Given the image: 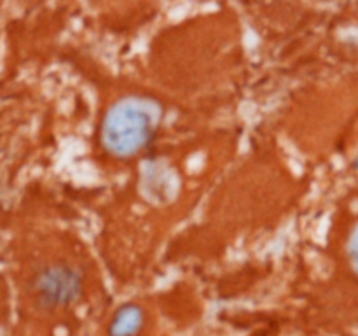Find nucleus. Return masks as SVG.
Returning <instances> with one entry per match:
<instances>
[{
  "mask_svg": "<svg viewBox=\"0 0 358 336\" xmlns=\"http://www.w3.org/2000/svg\"><path fill=\"white\" fill-rule=\"evenodd\" d=\"M355 270H357V273H358V261H357V266H355Z\"/></svg>",
  "mask_w": 358,
  "mask_h": 336,
  "instance_id": "nucleus-5",
  "label": "nucleus"
},
{
  "mask_svg": "<svg viewBox=\"0 0 358 336\" xmlns=\"http://www.w3.org/2000/svg\"><path fill=\"white\" fill-rule=\"evenodd\" d=\"M357 163H358V161H357Z\"/></svg>",
  "mask_w": 358,
  "mask_h": 336,
  "instance_id": "nucleus-6",
  "label": "nucleus"
},
{
  "mask_svg": "<svg viewBox=\"0 0 358 336\" xmlns=\"http://www.w3.org/2000/svg\"><path fill=\"white\" fill-rule=\"evenodd\" d=\"M159 119V111L154 104L142 98L121 102L108 112L103 126V142L108 149L121 156L133 153L149 144Z\"/></svg>",
  "mask_w": 358,
  "mask_h": 336,
  "instance_id": "nucleus-1",
  "label": "nucleus"
},
{
  "mask_svg": "<svg viewBox=\"0 0 358 336\" xmlns=\"http://www.w3.org/2000/svg\"><path fill=\"white\" fill-rule=\"evenodd\" d=\"M350 251H352V254L358 259V224L352 234V240H350Z\"/></svg>",
  "mask_w": 358,
  "mask_h": 336,
  "instance_id": "nucleus-4",
  "label": "nucleus"
},
{
  "mask_svg": "<svg viewBox=\"0 0 358 336\" xmlns=\"http://www.w3.org/2000/svg\"><path fill=\"white\" fill-rule=\"evenodd\" d=\"M35 294L44 307H65L76 301L80 290V280L66 266H49L35 279Z\"/></svg>",
  "mask_w": 358,
  "mask_h": 336,
  "instance_id": "nucleus-2",
  "label": "nucleus"
},
{
  "mask_svg": "<svg viewBox=\"0 0 358 336\" xmlns=\"http://www.w3.org/2000/svg\"><path fill=\"white\" fill-rule=\"evenodd\" d=\"M145 326V314L136 304H126L117 310L108 326V336H136Z\"/></svg>",
  "mask_w": 358,
  "mask_h": 336,
  "instance_id": "nucleus-3",
  "label": "nucleus"
}]
</instances>
